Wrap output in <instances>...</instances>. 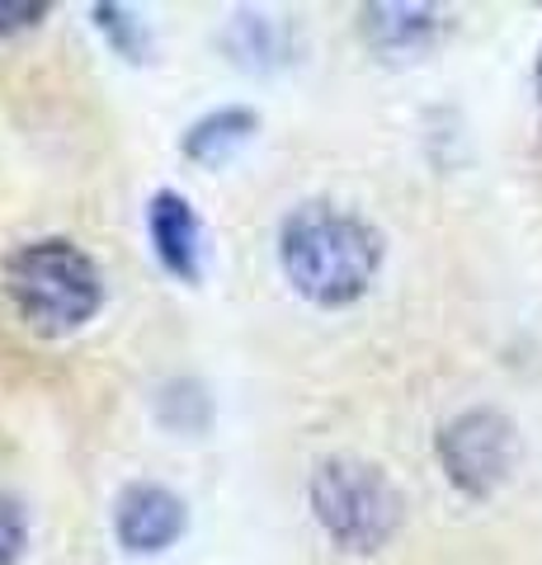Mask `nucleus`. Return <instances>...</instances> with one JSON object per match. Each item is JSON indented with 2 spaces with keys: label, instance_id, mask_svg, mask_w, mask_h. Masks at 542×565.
I'll return each mask as SVG.
<instances>
[{
  "label": "nucleus",
  "instance_id": "obj_1",
  "mask_svg": "<svg viewBox=\"0 0 542 565\" xmlns=\"http://www.w3.org/2000/svg\"><path fill=\"white\" fill-rule=\"evenodd\" d=\"M278 269L311 307H354L382 269V232L340 203H302L278 226Z\"/></svg>",
  "mask_w": 542,
  "mask_h": 565
},
{
  "label": "nucleus",
  "instance_id": "obj_2",
  "mask_svg": "<svg viewBox=\"0 0 542 565\" xmlns=\"http://www.w3.org/2000/svg\"><path fill=\"white\" fill-rule=\"evenodd\" d=\"M0 278H6V292L20 311V321L47 334V340L81 330L104 307V278L95 259L62 236H43L10 250Z\"/></svg>",
  "mask_w": 542,
  "mask_h": 565
},
{
  "label": "nucleus",
  "instance_id": "obj_3",
  "mask_svg": "<svg viewBox=\"0 0 542 565\" xmlns=\"http://www.w3.org/2000/svg\"><path fill=\"white\" fill-rule=\"evenodd\" d=\"M311 514L326 527V537L344 546V552H382L401 519H406V500L387 481V471L359 457H330L311 471Z\"/></svg>",
  "mask_w": 542,
  "mask_h": 565
},
{
  "label": "nucleus",
  "instance_id": "obj_4",
  "mask_svg": "<svg viewBox=\"0 0 542 565\" xmlns=\"http://www.w3.org/2000/svg\"><path fill=\"white\" fill-rule=\"evenodd\" d=\"M434 448H439L448 481L463 494H471V500H486L514 471L519 438H514V424L500 411H463L458 419H448L439 429V444Z\"/></svg>",
  "mask_w": 542,
  "mask_h": 565
},
{
  "label": "nucleus",
  "instance_id": "obj_5",
  "mask_svg": "<svg viewBox=\"0 0 542 565\" xmlns=\"http://www.w3.org/2000/svg\"><path fill=\"white\" fill-rule=\"evenodd\" d=\"M184 500L174 490L166 486H151V481H137L128 486L124 494H118V504H114V533L118 542L128 546V552H166V546L184 533Z\"/></svg>",
  "mask_w": 542,
  "mask_h": 565
},
{
  "label": "nucleus",
  "instance_id": "obj_6",
  "mask_svg": "<svg viewBox=\"0 0 542 565\" xmlns=\"http://www.w3.org/2000/svg\"><path fill=\"white\" fill-rule=\"evenodd\" d=\"M147 236L156 245V259L161 269L180 282H199L203 274V226L199 212L184 193L174 189H156L147 203Z\"/></svg>",
  "mask_w": 542,
  "mask_h": 565
},
{
  "label": "nucleus",
  "instance_id": "obj_7",
  "mask_svg": "<svg viewBox=\"0 0 542 565\" xmlns=\"http://www.w3.org/2000/svg\"><path fill=\"white\" fill-rule=\"evenodd\" d=\"M255 132H259V114H255V109H241V104H232V109L203 114L194 128L184 132L180 151H184L194 166H226L241 147H251Z\"/></svg>",
  "mask_w": 542,
  "mask_h": 565
},
{
  "label": "nucleus",
  "instance_id": "obj_8",
  "mask_svg": "<svg viewBox=\"0 0 542 565\" xmlns=\"http://www.w3.org/2000/svg\"><path fill=\"white\" fill-rule=\"evenodd\" d=\"M439 29V10L434 6H369L363 10V33L382 52H411L425 47Z\"/></svg>",
  "mask_w": 542,
  "mask_h": 565
},
{
  "label": "nucleus",
  "instance_id": "obj_9",
  "mask_svg": "<svg viewBox=\"0 0 542 565\" xmlns=\"http://www.w3.org/2000/svg\"><path fill=\"white\" fill-rule=\"evenodd\" d=\"M95 24L99 33L109 39L118 52H124L128 62H147V52H151V39H147V24L137 20V14L128 6H95Z\"/></svg>",
  "mask_w": 542,
  "mask_h": 565
},
{
  "label": "nucleus",
  "instance_id": "obj_10",
  "mask_svg": "<svg viewBox=\"0 0 542 565\" xmlns=\"http://www.w3.org/2000/svg\"><path fill=\"white\" fill-rule=\"evenodd\" d=\"M29 546V523H24V509L0 494V565H14Z\"/></svg>",
  "mask_w": 542,
  "mask_h": 565
},
{
  "label": "nucleus",
  "instance_id": "obj_11",
  "mask_svg": "<svg viewBox=\"0 0 542 565\" xmlns=\"http://www.w3.org/2000/svg\"><path fill=\"white\" fill-rule=\"evenodd\" d=\"M47 20L43 0H0V33H24Z\"/></svg>",
  "mask_w": 542,
  "mask_h": 565
},
{
  "label": "nucleus",
  "instance_id": "obj_12",
  "mask_svg": "<svg viewBox=\"0 0 542 565\" xmlns=\"http://www.w3.org/2000/svg\"><path fill=\"white\" fill-rule=\"evenodd\" d=\"M538 95H542V57H538Z\"/></svg>",
  "mask_w": 542,
  "mask_h": 565
}]
</instances>
